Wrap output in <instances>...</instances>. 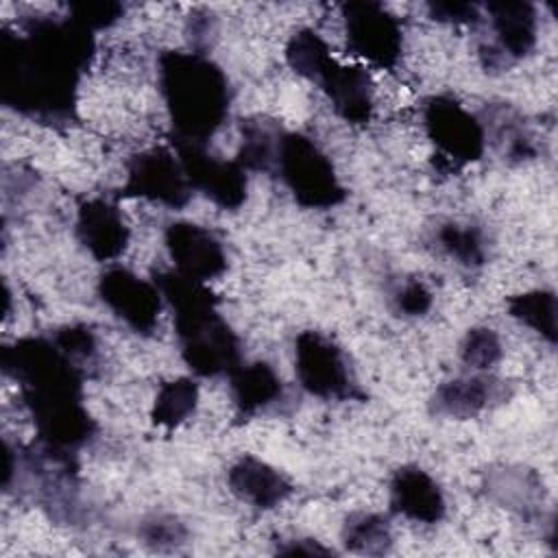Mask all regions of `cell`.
I'll use <instances>...</instances> for the list:
<instances>
[{"mask_svg":"<svg viewBox=\"0 0 558 558\" xmlns=\"http://www.w3.org/2000/svg\"><path fill=\"white\" fill-rule=\"evenodd\" d=\"M96 52V37L68 13L31 15L0 31V102L39 124L76 118L78 83Z\"/></svg>","mask_w":558,"mask_h":558,"instance_id":"cell-1","label":"cell"},{"mask_svg":"<svg viewBox=\"0 0 558 558\" xmlns=\"http://www.w3.org/2000/svg\"><path fill=\"white\" fill-rule=\"evenodd\" d=\"M0 366L17 384L39 442L76 453L96 438L98 425L83 403L87 373L50 336H24L4 344Z\"/></svg>","mask_w":558,"mask_h":558,"instance_id":"cell-2","label":"cell"},{"mask_svg":"<svg viewBox=\"0 0 558 558\" xmlns=\"http://www.w3.org/2000/svg\"><path fill=\"white\" fill-rule=\"evenodd\" d=\"M153 281L172 310L179 351L192 375L227 377L244 362L238 333L220 314V301L205 281L177 270H153Z\"/></svg>","mask_w":558,"mask_h":558,"instance_id":"cell-3","label":"cell"},{"mask_svg":"<svg viewBox=\"0 0 558 558\" xmlns=\"http://www.w3.org/2000/svg\"><path fill=\"white\" fill-rule=\"evenodd\" d=\"M157 83L172 126V140L207 144L227 122L231 85L209 54L166 50L157 59Z\"/></svg>","mask_w":558,"mask_h":558,"instance_id":"cell-4","label":"cell"},{"mask_svg":"<svg viewBox=\"0 0 558 558\" xmlns=\"http://www.w3.org/2000/svg\"><path fill=\"white\" fill-rule=\"evenodd\" d=\"M305 209H331L344 203L347 190L327 153L307 135L283 131L275 172Z\"/></svg>","mask_w":558,"mask_h":558,"instance_id":"cell-5","label":"cell"},{"mask_svg":"<svg viewBox=\"0 0 558 558\" xmlns=\"http://www.w3.org/2000/svg\"><path fill=\"white\" fill-rule=\"evenodd\" d=\"M423 129L442 163L458 170L482 159L486 150L484 122L453 96L436 94L423 105Z\"/></svg>","mask_w":558,"mask_h":558,"instance_id":"cell-6","label":"cell"},{"mask_svg":"<svg viewBox=\"0 0 558 558\" xmlns=\"http://www.w3.org/2000/svg\"><path fill=\"white\" fill-rule=\"evenodd\" d=\"M294 373L301 388L318 399H364L344 351L325 333L307 329L294 340Z\"/></svg>","mask_w":558,"mask_h":558,"instance_id":"cell-7","label":"cell"},{"mask_svg":"<svg viewBox=\"0 0 558 558\" xmlns=\"http://www.w3.org/2000/svg\"><path fill=\"white\" fill-rule=\"evenodd\" d=\"M347 52L375 68L392 70L403 52V31L399 20L379 2L353 0L342 7Z\"/></svg>","mask_w":558,"mask_h":558,"instance_id":"cell-8","label":"cell"},{"mask_svg":"<svg viewBox=\"0 0 558 558\" xmlns=\"http://www.w3.org/2000/svg\"><path fill=\"white\" fill-rule=\"evenodd\" d=\"M122 196L144 198L168 209H183L192 198L181 161L168 146H153L135 153L126 161Z\"/></svg>","mask_w":558,"mask_h":558,"instance_id":"cell-9","label":"cell"},{"mask_svg":"<svg viewBox=\"0 0 558 558\" xmlns=\"http://www.w3.org/2000/svg\"><path fill=\"white\" fill-rule=\"evenodd\" d=\"M192 192H201L214 205L235 211L248 194L246 170L235 159H220L207 150V144L172 140Z\"/></svg>","mask_w":558,"mask_h":558,"instance_id":"cell-10","label":"cell"},{"mask_svg":"<svg viewBox=\"0 0 558 558\" xmlns=\"http://www.w3.org/2000/svg\"><path fill=\"white\" fill-rule=\"evenodd\" d=\"M493 41L480 46L484 70H506L525 59L538 39V13L532 2L497 0L484 7Z\"/></svg>","mask_w":558,"mask_h":558,"instance_id":"cell-11","label":"cell"},{"mask_svg":"<svg viewBox=\"0 0 558 558\" xmlns=\"http://www.w3.org/2000/svg\"><path fill=\"white\" fill-rule=\"evenodd\" d=\"M96 292L109 312L131 331L150 336L159 323L163 294L153 279H142L124 266H109L100 272Z\"/></svg>","mask_w":558,"mask_h":558,"instance_id":"cell-12","label":"cell"},{"mask_svg":"<svg viewBox=\"0 0 558 558\" xmlns=\"http://www.w3.org/2000/svg\"><path fill=\"white\" fill-rule=\"evenodd\" d=\"M163 244L168 257L174 264V270L185 277L207 283L209 279L220 277L229 266L222 240L198 222H168L163 231Z\"/></svg>","mask_w":558,"mask_h":558,"instance_id":"cell-13","label":"cell"},{"mask_svg":"<svg viewBox=\"0 0 558 558\" xmlns=\"http://www.w3.org/2000/svg\"><path fill=\"white\" fill-rule=\"evenodd\" d=\"M74 233L78 244L96 262L118 259L131 240V229L120 207L102 196L87 198L76 209Z\"/></svg>","mask_w":558,"mask_h":558,"instance_id":"cell-14","label":"cell"},{"mask_svg":"<svg viewBox=\"0 0 558 558\" xmlns=\"http://www.w3.org/2000/svg\"><path fill=\"white\" fill-rule=\"evenodd\" d=\"M510 397L506 381L488 373H471L466 377H456L442 381L432 399L429 410L438 416L449 418H475L484 410L506 401Z\"/></svg>","mask_w":558,"mask_h":558,"instance_id":"cell-15","label":"cell"},{"mask_svg":"<svg viewBox=\"0 0 558 558\" xmlns=\"http://www.w3.org/2000/svg\"><path fill=\"white\" fill-rule=\"evenodd\" d=\"M390 510L416 523H438L445 519L447 501L438 482L421 466H399L388 484Z\"/></svg>","mask_w":558,"mask_h":558,"instance_id":"cell-16","label":"cell"},{"mask_svg":"<svg viewBox=\"0 0 558 558\" xmlns=\"http://www.w3.org/2000/svg\"><path fill=\"white\" fill-rule=\"evenodd\" d=\"M316 85L323 89L338 118L349 124H368L373 118V81L362 65H342L331 59Z\"/></svg>","mask_w":558,"mask_h":558,"instance_id":"cell-17","label":"cell"},{"mask_svg":"<svg viewBox=\"0 0 558 558\" xmlns=\"http://www.w3.org/2000/svg\"><path fill=\"white\" fill-rule=\"evenodd\" d=\"M227 486L240 501L257 510H272L294 493L292 482L279 469L255 456H240L229 466Z\"/></svg>","mask_w":558,"mask_h":558,"instance_id":"cell-18","label":"cell"},{"mask_svg":"<svg viewBox=\"0 0 558 558\" xmlns=\"http://www.w3.org/2000/svg\"><path fill=\"white\" fill-rule=\"evenodd\" d=\"M229 386L235 414L242 421H248L259 412L272 408L283 397V381L277 371L266 362H242L229 375Z\"/></svg>","mask_w":558,"mask_h":558,"instance_id":"cell-19","label":"cell"},{"mask_svg":"<svg viewBox=\"0 0 558 558\" xmlns=\"http://www.w3.org/2000/svg\"><path fill=\"white\" fill-rule=\"evenodd\" d=\"M484 490L495 504L530 519L543 504V482L527 466H499L486 473Z\"/></svg>","mask_w":558,"mask_h":558,"instance_id":"cell-20","label":"cell"},{"mask_svg":"<svg viewBox=\"0 0 558 558\" xmlns=\"http://www.w3.org/2000/svg\"><path fill=\"white\" fill-rule=\"evenodd\" d=\"M283 129L266 118V116H251L240 122V148L235 161L246 172H275L279 140Z\"/></svg>","mask_w":558,"mask_h":558,"instance_id":"cell-21","label":"cell"},{"mask_svg":"<svg viewBox=\"0 0 558 558\" xmlns=\"http://www.w3.org/2000/svg\"><path fill=\"white\" fill-rule=\"evenodd\" d=\"M198 384L192 377H174L163 381L155 395L150 421L163 429H177L194 416L198 408Z\"/></svg>","mask_w":558,"mask_h":558,"instance_id":"cell-22","label":"cell"},{"mask_svg":"<svg viewBox=\"0 0 558 558\" xmlns=\"http://www.w3.org/2000/svg\"><path fill=\"white\" fill-rule=\"evenodd\" d=\"M340 541L349 554L384 556L392 549L390 521L379 512H351L342 523Z\"/></svg>","mask_w":558,"mask_h":558,"instance_id":"cell-23","label":"cell"},{"mask_svg":"<svg viewBox=\"0 0 558 558\" xmlns=\"http://www.w3.org/2000/svg\"><path fill=\"white\" fill-rule=\"evenodd\" d=\"M508 314L519 320L521 325L536 331L543 340L549 344H556L558 340V303L556 294L551 290H527L508 296L506 301Z\"/></svg>","mask_w":558,"mask_h":558,"instance_id":"cell-24","label":"cell"},{"mask_svg":"<svg viewBox=\"0 0 558 558\" xmlns=\"http://www.w3.org/2000/svg\"><path fill=\"white\" fill-rule=\"evenodd\" d=\"M283 57L294 74H299L312 83H316V78L325 70V65L333 59L327 41L312 28L294 31L286 44Z\"/></svg>","mask_w":558,"mask_h":558,"instance_id":"cell-25","label":"cell"},{"mask_svg":"<svg viewBox=\"0 0 558 558\" xmlns=\"http://www.w3.org/2000/svg\"><path fill=\"white\" fill-rule=\"evenodd\" d=\"M436 238L442 251L449 257H453L460 266L480 268L486 262V240L482 229L475 225L445 222L438 229Z\"/></svg>","mask_w":558,"mask_h":558,"instance_id":"cell-26","label":"cell"},{"mask_svg":"<svg viewBox=\"0 0 558 558\" xmlns=\"http://www.w3.org/2000/svg\"><path fill=\"white\" fill-rule=\"evenodd\" d=\"M460 362L473 373H488L504 355L501 338L490 327H471L460 340Z\"/></svg>","mask_w":558,"mask_h":558,"instance_id":"cell-27","label":"cell"},{"mask_svg":"<svg viewBox=\"0 0 558 558\" xmlns=\"http://www.w3.org/2000/svg\"><path fill=\"white\" fill-rule=\"evenodd\" d=\"M137 538L150 551L172 554L190 541V530L172 514H153L137 525Z\"/></svg>","mask_w":558,"mask_h":558,"instance_id":"cell-28","label":"cell"},{"mask_svg":"<svg viewBox=\"0 0 558 558\" xmlns=\"http://www.w3.org/2000/svg\"><path fill=\"white\" fill-rule=\"evenodd\" d=\"M50 338L87 375H89V368H94L98 364V340H96V333L92 331V327L81 325V323L61 325L52 331Z\"/></svg>","mask_w":558,"mask_h":558,"instance_id":"cell-29","label":"cell"},{"mask_svg":"<svg viewBox=\"0 0 558 558\" xmlns=\"http://www.w3.org/2000/svg\"><path fill=\"white\" fill-rule=\"evenodd\" d=\"M68 15L89 28L92 33L111 28L124 17V4L111 2V0H81V2H70Z\"/></svg>","mask_w":558,"mask_h":558,"instance_id":"cell-30","label":"cell"},{"mask_svg":"<svg viewBox=\"0 0 558 558\" xmlns=\"http://www.w3.org/2000/svg\"><path fill=\"white\" fill-rule=\"evenodd\" d=\"M392 303L399 314L416 318V316H425L432 310L434 296L421 279H405L392 292Z\"/></svg>","mask_w":558,"mask_h":558,"instance_id":"cell-31","label":"cell"},{"mask_svg":"<svg viewBox=\"0 0 558 558\" xmlns=\"http://www.w3.org/2000/svg\"><path fill=\"white\" fill-rule=\"evenodd\" d=\"M427 15L434 22L456 24V26H477L484 15L473 2H427Z\"/></svg>","mask_w":558,"mask_h":558,"instance_id":"cell-32","label":"cell"},{"mask_svg":"<svg viewBox=\"0 0 558 558\" xmlns=\"http://www.w3.org/2000/svg\"><path fill=\"white\" fill-rule=\"evenodd\" d=\"M185 31L190 35L192 50L207 54L211 48V39L218 33V20L209 9H196L190 13Z\"/></svg>","mask_w":558,"mask_h":558,"instance_id":"cell-33","label":"cell"},{"mask_svg":"<svg viewBox=\"0 0 558 558\" xmlns=\"http://www.w3.org/2000/svg\"><path fill=\"white\" fill-rule=\"evenodd\" d=\"M275 551L283 556H333L336 554L333 549L320 545L314 538H288L279 543Z\"/></svg>","mask_w":558,"mask_h":558,"instance_id":"cell-34","label":"cell"}]
</instances>
